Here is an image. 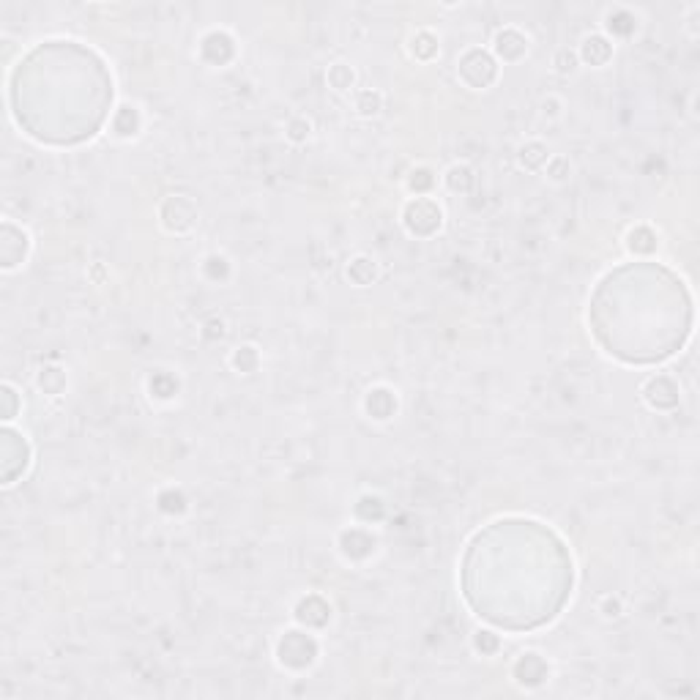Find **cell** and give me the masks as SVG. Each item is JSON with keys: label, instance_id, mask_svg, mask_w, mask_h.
<instances>
[{"label": "cell", "instance_id": "6da1fadb", "mask_svg": "<svg viewBox=\"0 0 700 700\" xmlns=\"http://www.w3.org/2000/svg\"><path fill=\"white\" fill-rule=\"evenodd\" d=\"M277 654H280L282 665L307 667L315 662L317 643L309 637V635H304V632H287V635L280 640V646H277Z\"/></svg>", "mask_w": 700, "mask_h": 700}, {"label": "cell", "instance_id": "7a4b0ae2", "mask_svg": "<svg viewBox=\"0 0 700 700\" xmlns=\"http://www.w3.org/2000/svg\"><path fill=\"white\" fill-rule=\"evenodd\" d=\"M416 219H419V225H413L410 233H416V235H430V233H435V230L440 228L443 213L438 208V203L427 200V197H416V200L408 203V208H405V225H410V222H416Z\"/></svg>", "mask_w": 700, "mask_h": 700}, {"label": "cell", "instance_id": "3957f363", "mask_svg": "<svg viewBox=\"0 0 700 700\" xmlns=\"http://www.w3.org/2000/svg\"><path fill=\"white\" fill-rule=\"evenodd\" d=\"M479 71H482L484 83L490 85L492 80H495V74H498V66H495L490 53H484V50H468V53L460 58V77L471 88H476V74Z\"/></svg>", "mask_w": 700, "mask_h": 700}, {"label": "cell", "instance_id": "277c9868", "mask_svg": "<svg viewBox=\"0 0 700 700\" xmlns=\"http://www.w3.org/2000/svg\"><path fill=\"white\" fill-rule=\"evenodd\" d=\"M643 397L654 410H670L679 405V386L667 375H654L646 386H643Z\"/></svg>", "mask_w": 700, "mask_h": 700}, {"label": "cell", "instance_id": "5b68a950", "mask_svg": "<svg viewBox=\"0 0 700 700\" xmlns=\"http://www.w3.org/2000/svg\"><path fill=\"white\" fill-rule=\"evenodd\" d=\"M547 673H550L547 662H544L539 654H534V651L523 654V657L517 659V665H514V676H517V682L528 684V686L542 684L544 679H547Z\"/></svg>", "mask_w": 700, "mask_h": 700}, {"label": "cell", "instance_id": "8992f818", "mask_svg": "<svg viewBox=\"0 0 700 700\" xmlns=\"http://www.w3.org/2000/svg\"><path fill=\"white\" fill-rule=\"evenodd\" d=\"M525 50H528V41L514 28H507V31H501L495 36V53L501 55L504 60H517V58L525 55Z\"/></svg>", "mask_w": 700, "mask_h": 700}, {"label": "cell", "instance_id": "52a82bcc", "mask_svg": "<svg viewBox=\"0 0 700 700\" xmlns=\"http://www.w3.org/2000/svg\"><path fill=\"white\" fill-rule=\"evenodd\" d=\"M610 55H612V44L605 38V36H585V41H583V47H580V58H583L585 63H591V66L608 63Z\"/></svg>", "mask_w": 700, "mask_h": 700}, {"label": "cell", "instance_id": "ba28073f", "mask_svg": "<svg viewBox=\"0 0 700 700\" xmlns=\"http://www.w3.org/2000/svg\"><path fill=\"white\" fill-rule=\"evenodd\" d=\"M367 413L372 419H388V416H394V410H397V397L391 394V391H386V388H372L367 394Z\"/></svg>", "mask_w": 700, "mask_h": 700}, {"label": "cell", "instance_id": "9c48e42d", "mask_svg": "<svg viewBox=\"0 0 700 700\" xmlns=\"http://www.w3.org/2000/svg\"><path fill=\"white\" fill-rule=\"evenodd\" d=\"M547 159H550V154H547V148H544L542 142H525L523 148H520V164H523L525 170H539V167H544L547 164Z\"/></svg>", "mask_w": 700, "mask_h": 700}, {"label": "cell", "instance_id": "30bf717a", "mask_svg": "<svg viewBox=\"0 0 700 700\" xmlns=\"http://www.w3.org/2000/svg\"><path fill=\"white\" fill-rule=\"evenodd\" d=\"M112 129L121 137L137 134V129H140V112H137V107H121L118 115H115V121H112Z\"/></svg>", "mask_w": 700, "mask_h": 700}, {"label": "cell", "instance_id": "8fae6325", "mask_svg": "<svg viewBox=\"0 0 700 700\" xmlns=\"http://www.w3.org/2000/svg\"><path fill=\"white\" fill-rule=\"evenodd\" d=\"M630 249L632 252H637V255H648V252H654L657 249V235L651 233L648 228H635L630 230Z\"/></svg>", "mask_w": 700, "mask_h": 700}, {"label": "cell", "instance_id": "7c38bea8", "mask_svg": "<svg viewBox=\"0 0 700 700\" xmlns=\"http://www.w3.org/2000/svg\"><path fill=\"white\" fill-rule=\"evenodd\" d=\"M348 277L356 285H369V282L375 280V262L369 260V258H356V260L348 265Z\"/></svg>", "mask_w": 700, "mask_h": 700}, {"label": "cell", "instance_id": "4fadbf2b", "mask_svg": "<svg viewBox=\"0 0 700 700\" xmlns=\"http://www.w3.org/2000/svg\"><path fill=\"white\" fill-rule=\"evenodd\" d=\"M381 107H383L381 93H375V90H359L356 93V110H359V115H378Z\"/></svg>", "mask_w": 700, "mask_h": 700}, {"label": "cell", "instance_id": "5bb4252c", "mask_svg": "<svg viewBox=\"0 0 700 700\" xmlns=\"http://www.w3.org/2000/svg\"><path fill=\"white\" fill-rule=\"evenodd\" d=\"M233 367L238 369V372H252V369L258 367V350L252 348V345L235 348V353H233Z\"/></svg>", "mask_w": 700, "mask_h": 700}, {"label": "cell", "instance_id": "9a60e30c", "mask_svg": "<svg viewBox=\"0 0 700 700\" xmlns=\"http://www.w3.org/2000/svg\"><path fill=\"white\" fill-rule=\"evenodd\" d=\"M329 83H332L334 90H350L353 85V69L345 66V63H334L329 69Z\"/></svg>", "mask_w": 700, "mask_h": 700}, {"label": "cell", "instance_id": "2e32d148", "mask_svg": "<svg viewBox=\"0 0 700 700\" xmlns=\"http://www.w3.org/2000/svg\"><path fill=\"white\" fill-rule=\"evenodd\" d=\"M446 184H449V189H452V192H457V189H468V186L473 184V175H471L468 167L457 164V167H452V170L446 173Z\"/></svg>", "mask_w": 700, "mask_h": 700}, {"label": "cell", "instance_id": "e0dca14e", "mask_svg": "<svg viewBox=\"0 0 700 700\" xmlns=\"http://www.w3.org/2000/svg\"><path fill=\"white\" fill-rule=\"evenodd\" d=\"M544 170L550 178H556V181H563L566 175H569V161L563 157H550L547 159V164H544Z\"/></svg>", "mask_w": 700, "mask_h": 700}, {"label": "cell", "instance_id": "ac0fdd59", "mask_svg": "<svg viewBox=\"0 0 700 700\" xmlns=\"http://www.w3.org/2000/svg\"><path fill=\"white\" fill-rule=\"evenodd\" d=\"M287 137L293 142H301V140H307L309 137V121H293L290 126H287Z\"/></svg>", "mask_w": 700, "mask_h": 700}, {"label": "cell", "instance_id": "d6986e66", "mask_svg": "<svg viewBox=\"0 0 700 700\" xmlns=\"http://www.w3.org/2000/svg\"><path fill=\"white\" fill-rule=\"evenodd\" d=\"M602 612H605V618H618L621 615V599L618 596H605L602 599Z\"/></svg>", "mask_w": 700, "mask_h": 700}, {"label": "cell", "instance_id": "ffe728a7", "mask_svg": "<svg viewBox=\"0 0 700 700\" xmlns=\"http://www.w3.org/2000/svg\"><path fill=\"white\" fill-rule=\"evenodd\" d=\"M495 646H498V640H495V635L492 632H476V648L479 651H495Z\"/></svg>", "mask_w": 700, "mask_h": 700}, {"label": "cell", "instance_id": "44dd1931", "mask_svg": "<svg viewBox=\"0 0 700 700\" xmlns=\"http://www.w3.org/2000/svg\"><path fill=\"white\" fill-rule=\"evenodd\" d=\"M556 66H558L561 74L575 71V55L569 53V50H558V55H556Z\"/></svg>", "mask_w": 700, "mask_h": 700}]
</instances>
